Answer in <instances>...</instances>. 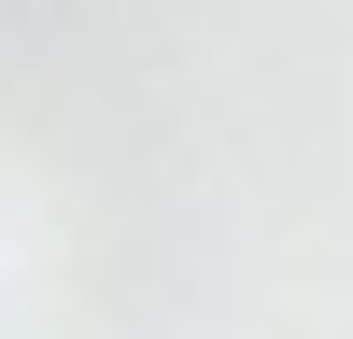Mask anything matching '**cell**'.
Returning <instances> with one entry per match:
<instances>
[]
</instances>
